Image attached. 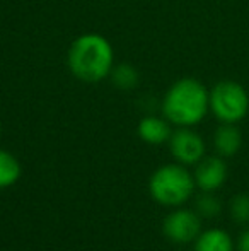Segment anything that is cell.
I'll return each mask as SVG.
<instances>
[{
	"label": "cell",
	"instance_id": "obj_7",
	"mask_svg": "<svg viewBox=\"0 0 249 251\" xmlns=\"http://www.w3.org/2000/svg\"><path fill=\"white\" fill-rule=\"evenodd\" d=\"M193 178L203 192H215L227 179V164L220 157H203L196 162Z\"/></svg>",
	"mask_w": 249,
	"mask_h": 251
},
{
	"label": "cell",
	"instance_id": "obj_14",
	"mask_svg": "<svg viewBox=\"0 0 249 251\" xmlns=\"http://www.w3.org/2000/svg\"><path fill=\"white\" fill-rule=\"evenodd\" d=\"M230 215L237 224H248L249 222V195H236L230 201Z\"/></svg>",
	"mask_w": 249,
	"mask_h": 251
},
{
	"label": "cell",
	"instance_id": "obj_13",
	"mask_svg": "<svg viewBox=\"0 0 249 251\" xmlns=\"http://www.w3.org/2000/svg\"><path fill=\"white\" fill-rule=\"evenodd\" d=\"M220 210H222V205H220V200L213 195V192H205L196 200V212L200 217L213 219L220 214Z\"/></svg>",
	"mask_w": 249,
	"mask_h": 251
},
{
	"label": "cell",
	"instance_id": "obj_12",
	"mask_svg": "<svg viewBox=\"0 0 249 251\" xmlns=\"http://www.w3.org/2000/svg\"><path fill=\"white\" fill-rule=\"evenodd\" d=\"M110 75L114 86L121 91H130L133 87H136V84H138V72L130 63H121V65L113 67Z\"/></svg>",
	"mask_w": 249,
	"mask_h": 251
},
{
	"label": "cell",
	"instance_id": "obj_16",
	"mask_svg": "<svg viewBox=\"0 0 249 251\" xmlns=\"http://www.w3.org/2000/svg\"><path fill=\"white\" fill-rule=\"evenodd\" d=\"M0 135H2V122H0Z\"/></svg>",
	"mask_w": 249,
	"mask_h": 251
},
{
	"label": "cell",
	"instance_id": "obj_15",
	"mask_svg": "<svg viewBox=\"0 0 249 251\" xmlns=\"http://www.w3.org/2000/svg\"><path fill=\"white\" fill-rule=\"evenodd\" d=\"M237 250H239V251H249V229L241 234L239 243H237Z\"/></svg>",
	"mask_w": 249,
	"mask_h": 251
},
{
	"label": "cell",
	"instance_id": "obj_2",
	"mask_svg": "<svg viewBox=\"0 0 249 251\" xmlns=\"http://www.w3.org/2000/svg\"><path fill=\"white\" fill-rule=\"evenodd\" d=\"M210 108V93L200 80L181 79L174 82L162 101L167 122L178 126H193L205 118Z\"/></svg>",
	"mask_w": 249,
	"mask_h": 251
},
{
	"label": "cell",
	"instance_id": "obj_3",
	"mask_svg": "<svg viewBox=\"0 0 249 251\" xmlns=\"http://www.w3.org/2000/svg\"><path fill=\"white\" fill-rule=\"evenodd\" d=\"M195 185V178L184 164H166L150 176L149 190L157 203L178 207L193 195Z\"/></svg>",
	"mask_w": 249,
	"mask_h": 251
},
{
	"label": "cell",
	"instance_id": "obj_1",
	"mask_svg": "<svg viewBox=\"0 0 249 251\" xmlns=\"http://www.w3.org/2000/svg\"><path fill=\"white\" fill-rule=\"evenodd\" d=\"M67 63L73 75L82 82H99L106 79L114 67V51L104 36L87 33L70 45Z\"/></svg>",
	"mask_w": 249,
	"mask_h": 251
},
{
	"label": "cell",
	"instance_id": "obj_5",
	"mask_svg": "<svg viewBox=\"0 0 249 251\" xmlns=\"http://www.w3.org/2000/svg\"><path fill=\"white\" fill-rule=\"evenodd\" d=\"M200 227H202L200 215L186 210V208L171 212L162 226L164 234L178 245H186L189 241H195L200 236Z\"/></svg>",
	"mask_w": 249,
	"mask_h": 251
},
{
	"label": "cell",
	"instance_id": "obj_8",
	"mask_svg": "<svg viewBox=\"0 0 249 251\" xmlns=\"http://www.w3.org/2000/svg\"><path fill=\"white\" fill-rule=\"evenodd\" d=\"M171 128L167 120H162L159 116H145L142 122L138 123V135L143 142L152 144V146H159L169 140Z\"/></svg>",
	"mask_w": 249,
	"mask_h": 251
},
{
	"label": "cell",
	"instance_id": "obj_10",
	"mask_svg": "<svg viewBox=\"0 0 249 251\" xmlns=\"http://www.w3.org/2000/svg\"><path fill=\"white\" fill-rule=\"evenodd\" d=\"M195 251H234V243L222 229H208L196 238Z\"/></svg>",
	"mask_w": 249,
	"mask_h": 251
},
{
	"label": "cell",
	"instance_id": "obj_9",
	"mask_svg": "<svg viewBox=\"0 0 249 251\" xmlns=\"http://www.w3.org/2000/svg\"><path fill=\"white\" fill-rule=\"evenodd\" d=\"M241 132L234 126V123H224L222 126H219L215 132V149L222 157H230L237 151L241 149Z\"/></svg>",
	"mask_w": 249,
	"mask_h": 251
},
{
	"label": "cell",
	"instance_id": "obj_4",
	"mask_svg": "<svg viewBox=\"0 0 249 251\" xmlns=\"http://www.w3.org/2000/svg\"><path fill=\"white\" fill-rule=\"evenodd\" d=\"M210 109L222 123L241 122L249 109L246 89L232 80H222L210 91Z\"/></svg>",
	"mask_w": 249,
	"mask_h": 251
},
{
	"label": "cell",
	"instance_id": "obj_11",
	"mask_svg": "<svg viewBox=\"0 0 249 251\" xmlns=\"http://www.w3.org/2000/svg\"><path fill=\"white\" fill-rule=\"evenodd\" d=\"M21 178V164L7 151H0V188H9Z\"/></svg>",
	"mask_w": 249,
	"mask_h": 251
},
{
	"label": "cell",
	"instance_id": "obj_6",
	"mask_svg": "<svg viewBox=\"0 0 249 251\" xmlns=\"http://www.w3.org/2000/svg\"><path fill=\"white\" fill-rule=\"evenodd\" d=\"M169 149L180 164H196L205 154V142L196 132L189 130V126H181L180 130L171 133Z\"/></svg>",
	"mask_w": 249,
	"mask_h": 251
}]
</instances>
